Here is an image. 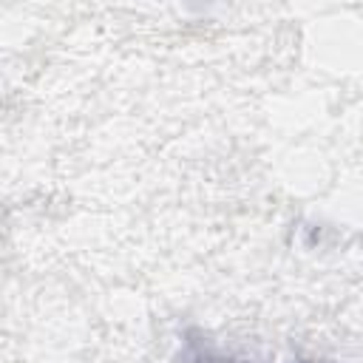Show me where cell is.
I'll use <instances>...</instances> for the list:
<instances>
[{
    "label": "cell",
    "mask_w": 363,
    "mask_h": 363,
    "mask_svg": "<svg viewBox=\"0 0 363 363\" xmlns=\"http://www.w3.org/2000/svg\"><path fill=\"white\" fill-rule=\"evenodd\" d=\"M201 363H230V360H213V357H207V354H204V357H201ZM303 363H309V360H303Z\"/></svg>",
    "instance_id": "1"
}]
</instances>
